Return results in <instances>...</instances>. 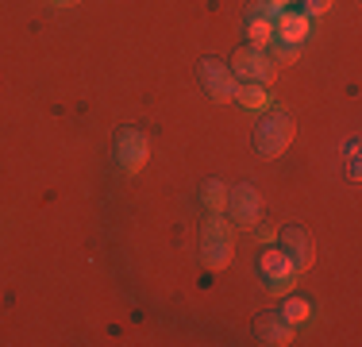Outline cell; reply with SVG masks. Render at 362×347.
<instances>
[{"label": "cell", "mask_w": 362, "mask_h": 347, "mask_svg": "<svg viewBox=\"0 0 362 347\" xmlns=\"http://www.w3.org/2000/svg\"><path fill=\"white\" fill-rule=\"evenodd\" d=\"M201 85H204V93H209L212 101H231L235 97V74H231L223 62H216V58H204L201 62Z\"/></svg>", "instance_id": "6"}, {"label": "cell", "mask_w": 362, "mask_h": 347, "mask_svg": "<svg viewBox=\"0 0 362 347\" xmlns=\"http://www.w3.org/2000/svg\"><path fill=\"white\" fill-rule=\"evenodd\" d=\"M274 236H278V232H274L270 224H262V228H258V239H262V243H270Z\"/></svg>", "instance_id": "20"}, {"label": "cell", "mask_w": 362, "mask_h": 347, "mask_svg": "<svg viewBox=\"0 0 362 347\" xmlns=\"http://www.w3.org/2000/svg\"><path fill=\"white\" fill-rule=\"evenodd\" d=\"M281 271H293L286 251H266V255H262V274H281Z\"/></svg>", "instance_id": "15"}, {"label": "cell", "mask_w": 362, "mask_h": 347, "mask_svg": "<svg viewBox=\"0 0 362 347\" xmlns=\"http://www.w3.org/2000/svg\"><path fill=\"white\" fill-rule=\"evenodd\" d=\"M308 312H313V309H308V301H289V305L281 309V317H286L289 324H297V320H308Z\"/></svg>", "instance_id": "17"}, {"label": "cell", "mask_w": 362, "mask_h": 347, "mask_svg": "<svg viewBox=\"0 0 362 347\" xmlns=\"http://www.w3.org/2000/svg\"><path fill=\"white\" fill-rule=\"evenodd\" d=\"M235 101H239V104H247V108H266V104H270V97H266V89H262L258 81L235 85Z\"/></svg>", "instance_id": "11"}, {"label": "cell", "mask_w": 362, "mask_h": 347, "mask_svg": "<svg viewBox=\"0 0 362 347\" xmlns=\"http://www.w3.org/2000/svg\"><path fill=\"white\" fill-rule=\"evenodd\" d=\"M274 20H247V39H251L255 50H266L274 42Z\"/></svg>", "instance_id": "10"}, {"label": "cell", "mask_w": 362, "mask_h": 347, "mask_svg": "<svg viewBox=\"0 0 362 347\" xmlns=\"http://www.w3.org/2000/svg\"><path fill=\"white\" fill-rule=\"evenodd\" d=\"M146 154H151V143H146L143 132H135V127H124V132H116V159L119 166L127 174H135L146 162Z\"/></svg>", "instance_id": "5"}, {"label": "cell", "mask_w": 362, "mask_h": 347, "mask_svg": "<svg viewBox=\"0 0 362 347\" xmlns=\"http://www.w3.org/2000/svg\"><path fill=\"white\" fill-rule=\"evenodd\" d=\"M201 201H204L209 212H223V205H228V189H223V181H204Z\"/></svg>", "instance_id": "12"}, {"label": "cell", "mask_w": 362, "mask_h": 347, "mask_svg": "<svg viewBox=\"0 0 362 347\" xmlns=\"http://www.w3.org/2000/svg\"><path fill=\"white\" fill-rule=\"evenodd\" d=\"M281 12H286V8H278L274 0H255V4L247 8V20H274V23H278Z\"/></svg>", "instance_id": "13"}, {"label": "cell", "mask_w": 362, "mask_h": 347, "mask_svg": "<svg viewBox=\"0 0 362 347\" xmlns=\"http://www.w3.org/2000/svg\"><path fill=\"white\" fill-rule=\"evenodd\" d=\"M266 278V290L270 293H289L297 285V271H281V274H262Z\"/></svg>", "instance_id": "14"}, {"label": "cell", "mask_w": 362, "mask_h": 347, "mask_svg": "<svg viewBox=\"0 0 362 347\" xmlns=\"http://www.w3.org/2000/svg\"><path fill=\"white\" fill-rule=\"evenodd\" d=\"M270 50H274V58H281V62H293V58L300 55V42H289V39H278V35H274Z\"/></svg>", "instance_id": "16"}, {"label": "cell", "mask_w": 362, "mask_h": 347, "mask_svg": "<svg viewBox=\"0 0 362 347\" xmlns=\"http://www.w3.org/2000/svg\"><path fill=\"white\" fill-rule=\"evenodd\" d=\"M289 143H293V116L289 112H270V116L255 127V151L262 154V159L286 154Z\"/></svg>", "instance_id": "2"}, {"label": "cell", "mask_w": 362, "mask_h": 347, "mask_svg": "<svg viewBox=\"0 0 362 347\" xmlns=\"http://www.w3.org/2000/svg\"><path fill=\"white\" fill-rule=\"evenodd\" d=\"M231 212V220L239 224V228H255L258 224V212H262V201H258V189L251 181H243V186H235L228 193V205H223Z\"/></svg>", "instance_id": "4"}, {"label": "cell", "mask_w": 362, "mask_h": 347, "mask_svg": "<svg viewBox=\"0 0 362 347\" xmlns=\"http://www.w3.org/2000/svg\"><path fill=\"white\" fill-rule=\"evenodd\" d=\"M255 336L262 343H289L293 340V324L281 312H262V317L255 320Z\"/></svg>", "instance_id": "8"}, {"label": "cell", "mask_w": 362, "mask_h": 347, "mask_svg": "<svg viewBox=\"0 0 362 347\" xmlns=\"http://www.w3.org/2000/svg\"><path fill=\"white\" fill-rule=\"evenodd\" d=\"M347 154H351V178L358 181V143H351V147H347Z\"/></svg>", "instance_id": "19"}, {"label": "cell", "mask_w": 362, "mask_h": 347, "mask_svg": "<svg viewBox=\"0 0 362 347\" xmlns=\"http://www.w3.org/2000/svg\"><path fill=\"white\" fill-rule=\"evenodd\" d=\"M281 247H286V258L293 263V271L305 274L308 266H313V236H308L305 228H286L281 232Z\"/></svg>", "instance_id": "7"}, {"label": "cell", "mask_w": 362, "mask_h": 347, "mask_svg": "<svg viewBox=\"0 0 362 347\" xmlns=\"http://www.w3.org/2000/svg\"><path fill=\"white\" fill-rule=\"evenodd\" d=\"M54 4H77V0H54Z\"/></svg>", "instance_id": "21"}, {"label": "cell", "mask_w": 362, "mask_h": 347, "mask_svg": "<svg viewBox=\"0 0 362 347\" xmlns=\"http://www.w3.org/2000/svg\"><path fill=\"white\" fill-rule=\"evenodd\" d=\"M332 8V0H305V16H324Z\"/></svg>", "instance_id": "18"}, {"label": "cell", "mask_w": 362, "mask_h": 347, "mask_svg": "<svg viewBox=\"0 0 362 347\" xmlns=\"http://www.w3.org/2000/svg\"><path fill=\"white\" fill-rule=\"evenodd\" d=\"M201 258L209 271H223L231 263V224L220 212H209L201 228Z\"/></svg>", "instance_id": "1"}, {"label": "cell", "mask_w": 362, "mask_h": 347, "mask_svg": "<svg viewBox=\"0 0 362 347\" xmlns=\"http://www.w3.org/2000/svg\"><path fill=\"white\" fill-rule=\"evenodd\" d=\"M228 69L239 77V81H258V85H266L274 74H278V66H274L262 50H255V47H239Z\"/></svg>", "instance_id": "3"}, {"label": "cell", "mask_w": 362, "mask_h": 347, "mask_svg": "<svg viewBox=\"0 0 362 347\" xmlns=\"http://www.w3.org/2000/svg\"><path fill=\"white\" fill-rule=\"evenodd\" d=\"M313 16H305V12H281L278 16V23H274V31H278V39H289V42H305L308 39V31H313Z\"/></svg>", "instance_id": "9"}]
</instances>
